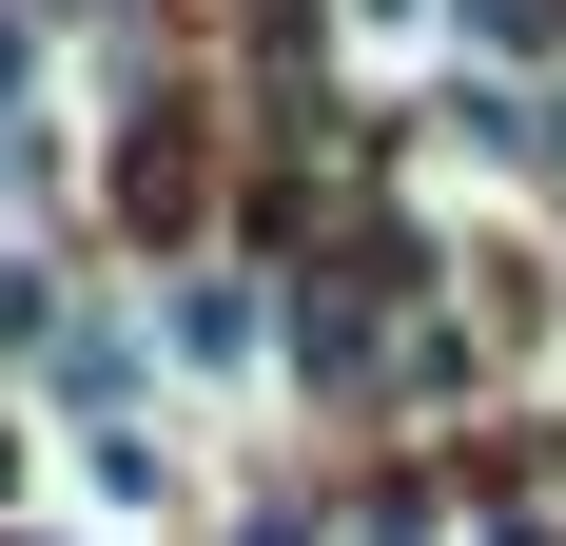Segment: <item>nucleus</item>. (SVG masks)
Returning a JSON list of instances; mask_svg holds the SVG:
<instances>
[{"label":"nucleus","instance_id":"nucleus-1","mask_svg":"<svg viewBox=\"0 0 566 546\" xmlns=\"http://www.w3.org/2000/svg\"><path fill=\"white\" fill-rule=\"evenodd\" d=\"M176 351H196V371H234V351H254V293H234V273H196V293H176Z\"/></svg>","mask_w":566,"mask_h":546},{"label":"nucleus","instance_id":"nucleus-2","mask_svg":"<svg viewBox=\"0 0 566 546\" xmlns=\"http://www.w3.org/2000/svg\"><path fill=\"white\" fill-rule=\"evenodd\" d=\"M352 20H371V40H391V20H430V0H352Z\"/></svg>","mask_w":566,"mask_h":546}]
</instances>
